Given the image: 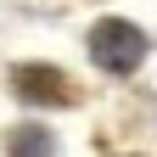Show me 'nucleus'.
Instances as JSON below:
<instances>
[{
	"instance_id": "obj_1",
	"label": "nucleus",
	"mask_w": 157,
	"mask_h": 157,
	"mask_svg": "<svg viewBox=\"0 0 157 157\" xmlns=\"http://www.w3.org/2000/svg\"><path fill=\"white\" fill-rule=\"evenodd\" d=\"M90 56H95V67L101 73H135L140 67V56H146V34L124 23V17H107V23H95L90 28Z\"/></svg>"
},
{
	"instance_id": "obj_2",
	"label": "nucleus",
	"mask_w": 157,
	"mask_h": 157,
	"mask_svg": "<svg viewBox=\"0 0 157 157\" xmlns=\"http://www.w3.org/2000/svg\"><path fill=\"white\" fill-rule=\"evenodd\" d=\"M11 90L28 107H67L73 101V84L62 78V67H45V62H23L11 73Z\"/></svg>"
},
{
	"instance_id": "obj_3",
	"label": "nucleus",
	"mask_w": 157,
	"mask_h": 157,
	"mask_svg": "<svg viewBox=\"0 0 157 157\" xmlns=\"http://www.w3.org/2000/svg\"><path fill=\"white\" fill-rule=\"evenodd\" d=\"M11 157H51V135L45 129H17L11 135Z\"/></svg>"
}]
</instances>
